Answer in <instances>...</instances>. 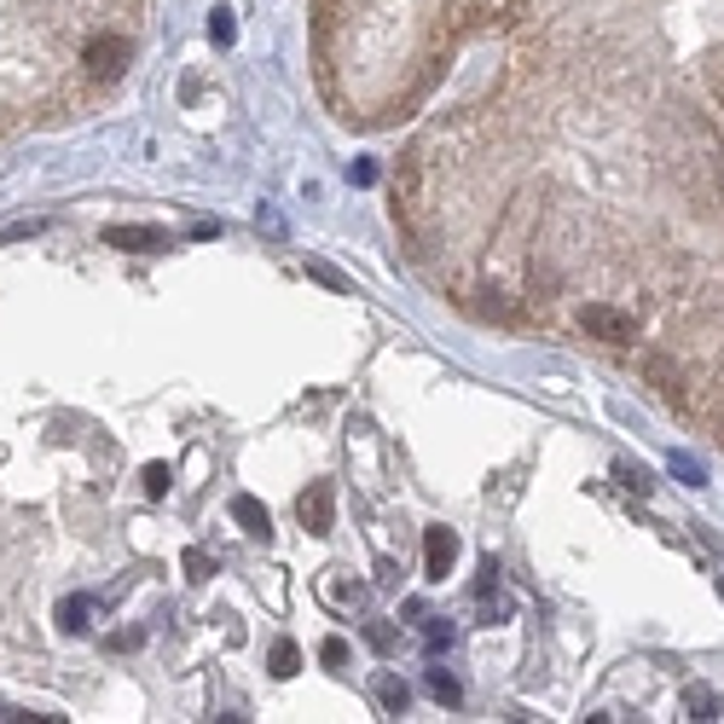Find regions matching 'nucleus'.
<instances>
[{"mask_svg": "<svg viewBox=\"0 0 724 724\" xmlns=\"http://www.w3.org/2000/svg\"><path fill=\"white\" fill-rule=\"evenodd\" d=\"M452 557H458V533H452V528H429L424 533V574L429 580H447L452 574Z\"/></svg>", "mask_w": 724, "mask_h": 724, "instance_id": "obj_3", "label": "nucleus"}, {"mask_svg": "<svg viewBox=\"0 0 724 724\" xmlns=\"http://www.w3.org/2000/svg\"><path fill=\"white\" fill-rule=\"evenodd\" d=\"M348 180H353V186H372V180H377V163H372V157H360V163L348 168Z\"/></svg>", "mask_w": 724, "mask_h": 724, "instance_id": "obj_15", "label": "nucleus"}, {"mask_svg": "<svg viewBox=\"0 0 724 724\" xmlns=\"http://www.w3.org/2000/svg\"><path fill=\"white\" fill-rule=\"evenodd\" d=\"M128 12L133 0H0V145L93 93L88 41Z\"/></svg>", "mask_w": 724, "mask_h": 724, "instance_id": "obj_1", "label": "nucleus"}, {"mask_svg": "<svg viewBox=\"0 0 724 724\" xmlns=\"http://www.w3.org/2000/svg\"><path fill=\"white\" fill-rule=\"evenodd\" d=\"M64 626H70V632H88V603H64Z\"/></svg>", "mask_w": 724, "mask_h": 724, "instance_id": "obj_16", "label": "nucleus"}, {"mask_svg": "<svg viewBox=\"0 0 724 724\" xmlns=\"http://www.w3.org/2000/svg\"><path fill=\"white\" fill-rule=\"evenodd\" d=\"M689 707H696V719H719V696L701 684H689Z\"/></svg>", "mask_w": 724, "mask_h": 724, "instance_id": "obj_9", "label": "nucleus"}, {"mask_svg": "<svg viewBox=\"0 0 724 724\" xmlns=\"http://www.w3.org/2000/svg\"><path fill=\"white\" fill-rule=\"evenodd\" d=\"M209 36H215V47H232V36H238V29H232V12H209Z\"/></svg>", "mask_w": 724, "mask_h": 724, "instance_id": "obj_10", "label": "nucleus"}, {"mask_svg": "<svg viewBox=\"0 0 724 724\" xmlns=\"http://www.w3.org/2000/svg\"><path fill=\"white\" fill-rule=\"evenodd\" d=\"M377 701L389 707V713H406V707H412V689L400 684L395 672H383V678H377Z\"/></svg>", "mask_w": 724, "mask_h": 724, "instance_id": "obj_7", "label": "nucleus"}, {"mask_svg": "<svg viewBox=\"0 0 724 724\" xmlns=\"http://www.w3.org/2000/svg\"><path fill=\"white\" fill-rule=\"evenodd\" d=\"M667 469H672V481H678V487H707V469L689 458V452H672Z\"/></svg>", "mask_w": 724, "mask_h": 724, "instance_id": "obj_8", "label": "nucleus"}, {"mask_svg": "<svg viewBox=\"0 0 724 724\" xmlns=\"http://www.w3.org/2000/svg\"><path fill=\"white\" fill-rule=\"evenodd\" d=\"M719 597H724V580H719Z\"/></svg>", "mask_w": 724, "mask_h": 724, "instance_id": "obj_19", "label": "nucleus"}, {"mask_svg": "<svg viewBox=\"0 0 724 724\" xmlns=\"http://www.w3.org/2000/svg\"><path fill=\"white\" fill-rule=\"evenodd\" d=\"M632 325L637 319L626 308H615V301H585L580 308V331L597 336V342H632Z\"/></svg>", "mask_w": 724, "mask_h": 724, "instance_id": "obj_2", "label": "nucleus"}, {"mask_svg": "<svg viewBox=\"0 0 724 724\" xmlns=\"http://www.w3.org/2000/svg\"><path fill=\"white\" fill-rule=\"evenodd\" d=\"M232 516H238V528H244L249 539H273V516H267V504H256L249 493L232 499Z\"/></svg>", "mask_w": 724, "mask_h": 724, "instance_id": "obj_5", "label": "nucleus"}, {"mask_svg": "<svg viewBox=\"0 0 724 724\" xmlns=\"http://www.w3.org/2000/svg\"><path fill=\"white\" fill-rule=\"evenodd\" d=\"M209 568H215L209 551H186V574H192V580H209Z\"/></svg>", "mask_w": 724, "mask_h": 724, "instance_id": "obj_14", "label": "nucleus"}, {"mask_svg": "<svg viewBox=\"0 0 724 724\" xmlns=\"http://www.w3.org/2000/svg\"><path fill=\"white\" fill-rule=\"evenodd\" d=\"M429 689H435V701H458V684H452V678H447L441 667L429 672Z\"/></svg>", "mask_w": 724, "mask_h": 724, "instance_id": "obj_13", "label": "nucleus"}, {"mask_svg": "<svg viewBox=\"0 0 724 724\" xmlns=\"http://www.w3.org/2000/svg\"><path fill=\"white\" fill-rule=\"evenodd\" d=\"M105 238H111L116 249H163V244H168L157 227H111Z\"/></svg>", "mask_w": 724, "mask_h": 724, "instance_id": "obj_6", "label": "nucleus"}, {"mask_svg": "<svg viewBox=\"0 0 724 724\" xmlns=\"http://www.w3.org/2000/svg\"><path fill=\"white\" fill-rule=\"evenodd\" d=\"M301 528L308 533H331V487L313 481L308 493H301Z\"/></svg>", "mask_w": 724, "mask_h": 724, "instance_id": "obj_4", "label": "nucleus"}, {"mask_svg": "<svg viewBox=\"0 0 724 724\" xmlns=\"http://www.w3.org/2000/svg\"><path fill=\"white\" fill-rule=\"evenodd\" d=\"M620 481H626L632 493H649V476H644V469H637V464H632V469H620Z\"/></svg>", "mask_w": 724, "mask_h": 724, "instance_id": "obj_17", "label": "nucleus"}, {"mask_svg": "<svg viewBox=\"0 0 724 724\" xmlns=\"http://www.w3.org/2000/svg\"><path fill=\"white\" fill-rule=\"evenodd\" d=\"M296 661H301V655H296V644H273V672H279V678H290V672H296Z\"/></svg>", "mask_w": 724, "mask_h": 724, "instance_id": "obj_11", "label": "nucleus"}, {"mask_svg": "<svg viewBox=\"0 0 724 724\" xmlns=\"http://www.w3.org/2000/svg\"><path fill=\"white\" fill-rule=\"evenodd\" d=\"M452 644V626H429V649H447Z\"/></svg>", "mask_w": 724, "mask_h": 724, "instance_id": "obj_18", "label": "nucleus"}, {"mask_svg": "<svg viewBox=\"0 0 724 724\" xmlns=\"http://www.w3.org/2000/svg\"><path fill=\"white\" fill-rule=\"evenodd\" d=\"M145 493H151V499L168 493V464H145Z\"/></svg>", "mask_w": 724, "mask_h": 724, "instance_id": "obj_12", "label": "nucleus"}]
</instances>
